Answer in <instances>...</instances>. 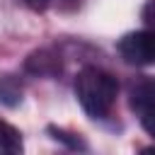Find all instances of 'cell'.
Here are the masks:
<instances>
[{
  "label": "cell",
  "instance_id": "cell-7",
  "mask_svg": "<svg viewBox=\"0 0 155 155\" xmlns=\"http://www.w3.org/2000/svg\"><path fill=\"white\" fill-rule=\"evenodd\" d=\"M140 124H143V128L155 138V104L140 109Z\"/></svg>",
  "mask_w": 155,
  "mask_h": 155
},
{
  "label": "cell",
  "instance_id": "cell-2",
  "mask_svg": "<svg viewBox=\"0 0 155 155\" xmlns=\"http://www.w3.org/2000/svg\"><path fill=\"white\" fill-rule=\"evenodd\" d=\"M119 53L131 65H153L155 63V29L131 31L119 39Z\"/></svg>",
  "mask_w": 155,
  "mask_h": 155
},
{
  "label": "cell",
  "instance_id": "cell-5",
  "mask_svg": "<svg viewBox=\"0 0 155 155\" xmlns=\"http://www.w3.org/2000/svg\"><path fill=\"white\" fill-rule=\"evenodd\" d=\"M22 133L12 124L0 119V155H17L22 153Z\"/></svg>",
  "mask_w": 155,
  "mask_h": 155
},
{
  "label": "cell",
  "instance_id": "cell-4",
  "mask_svg": "<svg viewBox=\"0 0 155 155\" xmlns=\"http://www.w3.org/2000/svg\"><path fill=\"white\" fill-rule=\"evenodd\" d=\"M131 104L140 111L143 107L155 104V78H140L131 85Z\"/></svg>",
  "mask_w": 155,
  "mask_h": 155
},
{
  "label": "cell",
  "instance_id": "cell-9",
  "mask_svg": "<svg viewBox=\"0 0 155 155\" xmlns=\"http://www.w3.org/2000/svg\"><path fill=\"white\" fill-rule=\"evenodd\" d=\"M22 2H24L27 7L36 10V12H39V10H46V7L51 5V0H22Z\"/></svg>",
  "mask_w": 155,
  "mask_h": 155
},
{
  "label": "cell",
  "instance_id": "cell-1",
  "mask_svg": "<svg viewBox=\"0 0 155 155\" xmlns=\"http://www.w3.org/2000/svg\"><path fill=\"white\" fill-rule=\"evenodd\" d=\"M116 92H119V82L114 75H109L107 70L99 68H85L78 73L75 78V94L78 102L82 104V109L94 116L102 119L111 111L114 102H116Z\"/></svg>",
  "mask_w": 155,
  "mask_h": 155
},
{
  "label": "cell",
  "instance_id": "cell-3",
  "mask_svg": "<svg viewBox=\"0 0 155 155\" xmlns=\"http://www.w3.org/2000/svg\"><path fill=\"white\" fill-rule=\"evenodd\" d=\"M24 68L27 73L31 75H41V78H53L61 73V56L48 51V48H41V51H34L29 53V58L24 61Z\"/></svg>",
  "mask_w": 155,
  "mask_h": 155
},
{
  "label": "cell",
  "instance_id": "cell-6",
  "mask_svg": "<svg viewBox=\"0 0 155 155\" xmlns=\"http://www.w3.org/2000/svg\"><path fill=\"white\" fill-rule=\"evenodd\" d=\"M0 102L7 107H17L22 102V85L17 78H12V75L0 78Z\"/></svg>",
  "mask_w": 155,
  "mask_h": 155
},
{
  "label": "cell",
  "instance_id": "cell-8",
  "mask_svg": "<svg viewBox=\"0 0 155 155\" xmlns=\"http://www.w3.org/2000/svg\"><path fill=\"white\" fill-rule=\"evenodd\" d=\"M143 22L148 29H155V0H148L143 7Z\"/></svg>",
  "mask_w": 155,
  "mask_h": 155
}]
</instances>
